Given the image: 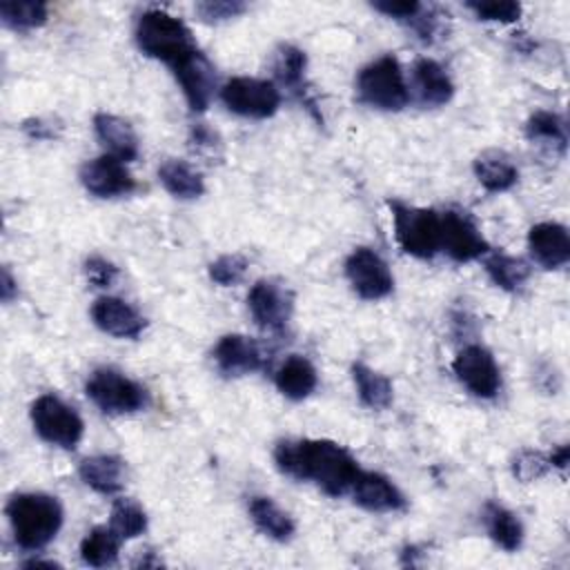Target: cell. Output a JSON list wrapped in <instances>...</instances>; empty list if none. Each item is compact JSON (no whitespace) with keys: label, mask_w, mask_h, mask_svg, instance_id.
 I'll return each instance as SVG.
<instances>
[{"label":"cell","mask_w":570,"mask_h":570,"mask_svg":"<svg viewBox=\"0 0 570 570\" xmlns=\"http://www.w3.org/2000/svg\"><path fill=\"white\" fill-rule=\"evenodd\" d=\"M94 134L98 142L105 147V154L122 163H129L138 156V136L125 118L116 114L98 111L94 116Z\"/></svg>","instance_id":"44dd1931"},{"label":"cell","mask_w":570,"mask_h":570,"mask_svg":"<svg viewBox=\"0 0 570 570\" xmlns=\"http://www.w3.org/2000/svg\"><path fill=\"white\" fill-rule=\"evenodd\" d=\"M412 91L423 107H443L454 96L450 73L432 58H419L412 65Z\"/></svg>","instance_id":"ffe728a7"},{"label":"cell","mask_w":570,"mask_h":570,"mask_svg":"<svg viewBox=\"0 0 570 570\" xmlns=\"http://www.w3.org/2000/svg\"><path fill=\"white\" fill-rule=\"evenodd\" d=\"M352 499L367 512H399L405 508L403 492L381 472L361 470L350 488Z\"/></svg>","instance_id":"ac0fdd59"},{"label":"cell","mask_w":570,"mask_h":570,"mask_svg":"<svg viewBox=\"0 0 570 570\" xmlns=\"http://www.w3.org/2000/svg\"><path fill=\"white\" fill-rule=\"evenodd\" d=\"M214 361L225 376H243L261 370L267 356L254 338L243 334H225L214 347Z\"/></svg>","instance_id":"e0dca14e"},{"label":"cell","mask_w":570,"mask_h":570,"mask_svg":"<svg viewBox=\"0 0 570 570\" xmlns=\"http://www.w3.org/2000/svg\"><path fill=\"white\" fill-rule=\"evenodd\" d=\"M0 294H2V301L9 303L13 301V296H18V283L13 281L11 272L7 267H2V285H0Z\"/></svg>","instance_id":"60d3db41"},{"label":"cell","mask_w":570,"mask_h":570,"mask_svg":"<svg viewBox=\"0 0 570 570\" xmlns=\"http://www.w3.org/2000/svg\"><path fill=\"white\" fill-rule=\"evenodd\" d=\"M85 276L94 287H109L118 276V267L102 256H89L85 261Z\"/></svg>","instance_id":"f35d334b"},{"label":"cell","mask_w":570,"mask_h":570,"mask_svg":"<svg viewBox=\"0 0 570 570\" xmlns=\"http://www.w3.org/2000/svg\"><path fill=\"white\" fill-rule=\"evenodd\" d=\"M245 272H247V258L240 254H223L216 261H212L207 267L209 278L220 287L238 285Z\"/></svg>","instance_id":"e575fe53"},{"label":"cell","mask_w":570,"mask_h":570,"mask_svg":"<svg viewBox=\"0 0 570 570\" xmlns=\"http://www.w3.org/2000/svg\"><path fill=\"white\" fill-rule=\"evenodd\" d=\"M29 416L36 434L62 450H73L85 434L80 414L56 394H40L31 403Z\"/></svg>","instance_id":"52a82bcc"},{"label":"cell","mask_w":570,"mask_h":570,"mask_svg":"<svg viewBox=\"0 0 570 570\" xmlns=\"http://www.w3.org/2000/svg\"><path fill=\"white\" fill-rule=\"evenodd\" d=\"M276 468L296 479L318 485L330 497L350 492L361 472L347 448L330 439H287L274 448Z\"/></svg>","instance_id":"6da1fadb"},{"label":"cell","mask_w":570,"mask_h":570,"mask_svg":"<svg viewBox=\"0 0 570 570\" xmlns=\"http://www.w3.org/2000/svg\"><path fill=\"white\" fill-rule=\"evenodd\" d=\"M111 530L122 539H136L147 530V512L134 499H116L109 514Z\"/></svg>","instance_id":"d6a6232c"},{"label":"cell","mask_w":570,"mask_h":570,"mask_svg":"<svg viewBox=\"0 0 570 570\" xmlns=\"http://www.w3.org/2000/svg\"><path fill=\"white\" fill-rule=\"evenodd\" d=\"M220 100L236 116L265 120L278 111L281 89L272 80L234 76L220 87Z\"/></svg>","instance_id":"ba28073f"},{"label":"cell","mask_w":570,"mask_h":570,"mask_svg":"<svg viewBox=\"0 0 570 570\" xmlns=\"http://www.w3.org/2000/svg\"><path fill=\"white\" fill-rule=\"evenodd\" d=\"M423 7L425 4H421L416 0H379V2H372L374 11H379L387 18H394V20L407 24V27L419 18Z\"/></svg>","instance_id":"74e56055"},{"label":"cell","mask_w":570,"mask_h":570,"mask_svg":"<svg viewBox=\"0 0 570 570\" xmlns=\"http://www.w3.org/2000/svg\"><path fill=\"white\" fill-rule=\"evenodd\" d=\"M272 71L276 82L287 89L318 122H323L321 111L314 102L309 82H307V56L296 45H278L272 60Z\"/></svg>","instance_id":"5bb4252c"},{"label":"cell","mask_w":570,"mask_h":570,"mask_svg":"<svg viewBox=\"0 0 570 570\" xmlns=\"http://www.w3.org/2000/svg\"><path fill=\"white\" fill-rule=\"evenodd\" d=\"M465 9H470L479 20L488 22H517L521 18V4L512 0H470L465 2Z\"/></svg>","instance_id":"836d02e7"},{"label":"cell","mask_w":570,"mask_h":570,"mask_svg":"<svg viewBox=\"0 0 570 570\" xmlns=\"http://www.w3.org/2000/svg\"><path fill=\"white\" fill-rule=\"evenodd\" d=\"M548 459H550V468L566 470V465H568V445H557V448L548 454Z\"/></svg>","instance_id":"b9f144b4"},{"label":"cell","mask_w":570,"mask_h":570,"mask_svg":"<svg viewBox=\"0 0 570 570\" xmlns=\"http://www.w3.org/2000/svg\"><path fill=\"white\" fill-rule=\"evenodd\" d=\"M134 40L147 58L165 62L169 69H176L180 62L200 51L191 29L180 18L163 9H147L138 16Z\"/></svg>","instance_id":"3957f363"},{"label":"cell","mask_w":570,"mask_h":570,"mask_svg":"<svg viewBox=\"0 0 570 570\" xmlns=\"http://www.w3.org/2000/svg\"><path fill=\"white\" fill-rule=\"evenodd\" d=\"M483 525L488 537L505 552H517L523 543V523L501 503L488 501L483 505Z\"/></svg>","instance_id":"484cf974"},{"label":"cell","mask_w":570,"mask_h":570,"mask_svg":"<svg viewBox=\"0 0 570 570\" xmlns=\"http://www.w3.org/2000/svg\"><path fill=\"white\" fill-rule=\"evenodd\" d=\"M122 539L111 530V525L91 528L80 541V559L91 568H105L116 563Z\"/></svg>","instance_id":"f546056e"},{"label":"cell","mask_w":570,"mask_h":570,"mask_svg":"<svg viewBox=\"0 0 570 570\" xmlns=\"http://www.w3.org/2000/svg\"><path fill=\"white\" fill-rule=\"evenodd\" d=\"M399 247L414 258H434L441 252V214L401 200H387Z\"/></svg>","instance_id":"277c9868"},{"label":"cell","mask_w":570,"mask_h":570,"mask_svg":"<svg viewBox=\"0 0 570 570\" xmlns=\"http://www.w3.org/2000/svg\"><path fill=\"white\" fill-rule=\"evenodd\" d=\"M78 474L98 494H118L125 485V461L116 454H94L80 461Z\"/></svg>","instance_id":"7402d4cb"},{"label":"cell","mask_w":570,"mask_h":570,"mask_svg":"<svg viewBox=\"0 0 570 570\" xmlns=\"http://www.w3.org/2000/svg\"><path fill=\"white\" fill-rule=\"evenodd\" d=\"M441 252L456 263H470L483 258L490 252V243L468 214L448 209L441 214Z\"/></svg>","instance_id":"7c38bea8"},{"label":"cell","mask_w":570,"mask_h":570,"mask_svg":"<svg viewBox=\"0 0 570 570\" xmlns=\"http://www.w3.org/2000/svg\"><path fill=\"white\" fill-rule=\"evenodd\" d=\"M189 140L196 145V147H203V149H214L218 145V134L207 127L205 122H194L191 129H189Z\"/></svg>","instance_id":"ab89813d"},{"label":"cell","mask_w":570,"mask_h":570,"mask_svg":"<svg viewBox=\"0 0 570 570\" xmlns=\"http://www.w3.org/2000/svg\"><path fill=\"white\" fill-rule=\"evenodd\" d=\"M171 73L180 85L187 107L194 114H203L209 107L216 89V73L212 62L205 58V53L203 51L194 53L191 58L180 62L176 69H171Z\"/></svg>","instance_id":"2e32d148"},{"label":"cell","mask_w":570,"mask_h":570,"mask_svg":"<svg viewBox=\"0 0 570 570\" xmlns=\"http://www.w3.org/2000/svg\"><path fill=\"white\" fill-rule=\"evenodd\" d=\"M247 307L254 323L269 334H283L294 309L292 294L276 281H256L247 294Z\"/></svg>","instance_id":"8fae6325"},{"label":"cell","mask_w":570,"mask_h":570,"mask_svg":"<svg viewBox=\"0 0 570 570\" xmlns=\"http://www.w3.org/2000/svg\"><path fill=\"white\" fill-rule=\"evenodd\" d=\"M483 267H485V274L490 276V281L505 292H519L530 276L528 263L523 258L505 254V252L490 249L483 256Z\"/></svg>","instance_id":"83f0119b"},{"label":"cell","mask_w":570,"mask_h":570,"mask_svg":"<svg viewBox=\"0 0 570 570\" xmlns=\"http://www.w3.org/2000/svg\"><path fill=\"white\" fill-rule=\"evenodd\" d=\"M356 94L372 109L401 111L410 102V87L396 56L385 53L367 62L356 76Z\"/></svg>","instance_id":"5b68a950"},{"label":"cell","mask_w":570,"mask_h":570,"mask_svg":"<svg viewBox=\"0 0 570 570\" xmlns=\"http://www.w3.org/2000/svg\"><path fill=\"white\" fill-rule=\"evenodd\" d=\"M194 9L203 22L218 24L245 13L247 4L240 0H203V2H196Z\"/></svg>","instance_id":"8d00e7d4"},{"label":"cell","mask_w":570,"mask_h":570,"mask_svg":"<svg viewBox=\"0 0 570 570\" xmlns=\"http://www.w3.org/2000/svg\"><path fill=\"white\" fill-rule=\"evenodd\" d=\"M352 379L356 385V394L365 407L385 410L392 403L394 392H392V383L385 374H381L358 361L352 365Z\"/></svg>","instance_id":"f1b7e54d"},{"label":"cell","mask_w":570,"mask_h":570,"mask_svg":"<svg viewBox=\"0 0 570 570\" xmlns=\"http://www.w3.org/2000/svg\"><path fill=\"white\" fill-rule=\"evenodd\" d=\"M78 178L82 183V187L98 196V198H118V196H127L131 191H136V178L131 176V171L127 169V165L109 154H102L98 158L87 160L80 171Z\"/></svg>","instance_id":"4fadbf2b"},{"label":"cell","mask_w":570,"mask_h":570,"mask_svg":"<svg viewBox=\"0 0 570 570\" xmlns=\"http://www.w3.org/2000/svg\"><path fill=\"white\" fill-rule=\"evenodd\" d=\"M528 249L543 269H559L570 261V236L561 223H537L528 232Z\"/></svg>","instance_id":"d6986e66"},{"label":"cell","mask_w":570,"mask_h":570,"mask_svg":"<svg viewBox=\"0 0 570 570\" xmlns=\"http://www.w3.org/2000/svg\"><path fill=\"white\" fill-rule=\"evenodd\" d=\"M7 519L22 550H42L62 528V505L45 492H18L7 501Z\"/></svg>","instance_id":"7a4b0ae2"},{"label":"cell","mask_w":570,"mask_h":570,"mask_svg":"<svg viewBox=\"0 0 570 570\" xmlns=\"http://www.w3.org/2000/svg\"><path fill=\"white\" fill-rule=\"evenodd\" d=\"M456 381L476 399H494L501 390V370L492 352L479 343H468L452 361Z\"/></svg>","instance_id":"9c48e42d"},{"label":"cell","mask_w":570,"mask_h":570,"mask_svg":"<svg viewBox=\"0 0 570 570\" xmlns=\"http://www.w3.org/2000/svg\"><path fill=\"white\" fill-rule=\"evenodd\" d=\"M158 180L174 198L180 200H194L205 194V180L203 174L196 171L187 160L167 158L158 167Z\"/></svg>","instance_id":"4316f807"},{"label":"cell","mask_w":570,"mask_h":570,"mask_svg":"<svg viewBox=\"0 0 570 570\" xmlns=\"http://www.w3.org/2000/svg\"><path fill=\"white\" fill-rule=\"evenodd\" d=\"M548 470H550V459L539 450L525 448V450H519L517 456L512 459V474L523 483L541 479Z\"/></svg>","instance_id":"d590c367"},{"label":"cell","mask_w":570,"mask_h":570,"mask_svg":"<svg viewBox=\"0 0 570 570\" xmlns=\"http://www.w3.org/2000/svg\"><path fill=\"white\" fill-rule=\"evenodd\" d=\"M345 278L363 301H381L392 294L394 276L387 263L370 247H356L345 258Z\"/></svg>","instance_id":"30bf717a"},{"label":"cell","mask_w":570,"mask_h":570,"mask_svg":"<svg viewBox=\"0 0 570 570\" xmlns=\"http://www.w3.org/2000/svg\"><path fill=\"white\" fill-rule=\"evenodd\" d=\"M91 321L116 338H138L147 327L145 316L118 296H98L91 305Z\"/></svg>","instance_id":"9a60e30c"},{"label":"cell","mask_w":570,"mask_h":570,"mask_svg":"<svg viewBox=\"0 0 570 570\" xmlns=\"http://www.w3.org/2000/svg\"><path fill=\"white\" fill-rule=\"evenodd\" d=\"M274 383H276V390L285 399L303 401L316 390L318 374H316V367L312 365L309 358H305L301 354H289L281 363V367L276 370Z\"/></svg>","instance_id":"603a6c76"},{"label":"cell","mask_w":570,"mask_h":570,"mask_svg":"<svg viewBox=\"0 0 570 570\" xmlns=\"http://www.w3.org/2000/svg\"><path fill=\"white\" fill-rule=\"evenodd\" d=\"M24 568H60L56 561H45V559H31L22 563Z\"/></svg>","instance_id":"7bdbcfd3"},{"label":"cell","mask_w":570,"mask_h":570,"mask_svg":"<svg viewBox=\"0 0 570 570\" xmlns=\"http://www.w3.org/2000/svg\"><path fill=\"white\" fill-rule=\"evenodd\" d=\"M474 176L479 185L490 194L508 191L519 180V169L512 163V158L503 151H483L474 158Z\"/></svg>","instance_id":"d4e9b609"},{"label":"cell","mask_w":570,"mask_h":570,"mask_svg":"<svg viewBox=\"0 0 570 570\" xmlns=\"http://www.w3.org/2000/svg\"><path fill=\"white\" fill-rule=\"evenodd\" d=\"M85 394L109 416L134 414L145 410L149 403L147 390L116 367H96L85 383Z\"/></svg>","instance_id":"8992f818"},{"label":"cell","mask_w":570,"mask_h":570,"mask_svg":"<svg viewBox=\"0 0 570 570\" xmlns=\"http://www.w3.org/2000/svg\"><path fill=\"white\" fill-rule=\"evenodd\" d=\"M247 512H249V519L254 521V525L265 537H269V539H274L278 543L289 541L294 537V532H296L294 519L272 497L254 494L247 501Z\"/></svg>","instance_id":"cb8c5ba5"},{"label":"cell","mask_w":570,"mask_h":570,"mask_svg":"<svg viewBox=\"0 0 570 570\" xmlns=\"http://www.w3.org/2000/svg\"><path fill=\"white\" fill-rule=\"evenodd\" d=\"M0 18L9 29L31 31L47 22L49 9L40 0H4L0 2Z\"/></svg>","instance_id":"1f68e13d"},{"label":"cell","mask_w":570,"mask_h":570,"mask_svg":"<svg viewBox=\"0 0 570 570\" xmlns=\"http://www.w3.org/2000/svg\"><path fill=\"white\" fill-rule=\"evenodd\" d=\"M525 136L530 142L548 145L559 154H563L568 147L566 120L557 111H548V109L534 111L525 122Z\"/></svg>","instance_id":"4dcf8cb0"}]
</instances>
